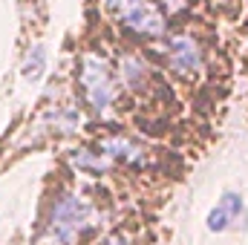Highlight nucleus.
Wrapping results in <instances>:
<instances>
[{
  "label": "nucleus",
  "instance_id": "nucleus-5",
  "mask_svg": "<svg viewBox=\"0 0 248 245\" xmlns=\"http://www.w3.org/2000/svg\"><path fill=\"white\" fill-rule=\"evenodd\" d=\"M168 55H170V63H173L179 72H193V69L199 66V52H196L193 41H187V38H176V41H170Z\"/></svg>",
  "mask_w": 248,
  "mask_h": 245
},
{
  "label": "nucleus",
  "instance_id": "nucleus-1",
  "mask_svg": "<svg viewBox=\"0 0 248 245\" xmlns=\"http://www.w3.org/2000/svg\"><path fill=\"white\" fill-rule=\"evenodd\" d=\"M95 211L84 202V199H63L61 205L55 208V216H52V234L61 240V243H72L90 222H93Z\"/></svg>",
  "mask_w": 248,
  "mask_h": 245
},
{
  "label": "nucleus",
  "instance_id": "nucleus-3",
  "mask_svg": "<svg viewBox=\"0 0 248 245\" xmlns=\"http://www.w3.org/2000/svg\"><path fill=\"white\" fill-rule=\"evenodd\" d=\"M110 6L119 12V17L130 29H136L141 35H159L162 32V17L144 0H110Z\"/></svg>",
  "mask_w": 248,
  "mask_h": 245
},
{
  "label": "nucleus",
  "instance_id": "nucleus-7",
  "mask_svg": "<svg viewBox=\"0 0 248 245\" xmlns=\"http://www.w3.org/2000/svg\"><path fill=\"white\" fill-rule=\"evenodd\" d=\"M110 245H124L122 240H110Z\"/></svg>",
  "mask_w": 248,
  "mask_h": 245
},
{
  "label": "nucleus",
  "instance_id": "nucleus-4",
  "mask_svg": "<svg viewBox=\"0 0 248 245\" xmlns=\"http://www.w3.org/2000/svg\"><path fill=\"white\" fill-rule=\"evenodd\" d=\"M240 211H243V199H240L237 193H225V196L217 202V208L211 211L208 228H211V231H225V228L240 216Z\"/></svg>",
  "mask_w": 248,
  "mask_h": 245
},
{
  "label": "nucleus",
  "instance_id": "nucleus-6",
  "mask_svg": "<svg viewBox=\"0 0 248 245\" xmlns=\"http://www.w3.org/2000/svg\"><path fill=\"white\" fill-rule=\"evenodd\" d=\"M44 69V46H35L32 55H29V63H26V75L29 78H38Z\"/></svg>",
  "mask_w": 248,
  "mask_h": 245
},
{
  "label": "nucleus",
  "instance_id": "nucleus-2",
  "mask_svg": "<svg viewBox=\"0 0 248 245\" xmlns=\"http://www.w3.org/2000/svg\"><path fill=\"white\" fill-rule=\"evenodd\" d=\"M81 81H84V92L95 110H104L113 101L116 90H113V78H110V69L104 66V61L87 58L81 66Z\"/></svg>",
  "mask_w": 248,
  "mask_h": 245
}]
</instances>
